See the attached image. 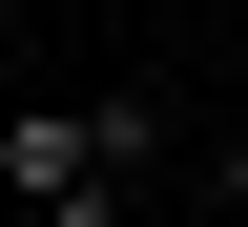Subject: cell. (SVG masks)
Listing matches in <instances>:
<instances>
[{
	"label": "cell",
	"instance_id": "6da1fadb",
	"mask_svg": "<svg viewBox=\"0 0 248 227\" xmlns=\"http://www.w3.org/2000/svg\"><path fill=\"white\" fill-rule=\"evenodd\" d=\"M228 207H248V145H228Z\"/></svg>",
	"mask_w": 248,
	"mask_h": 227
}]
</instances>
